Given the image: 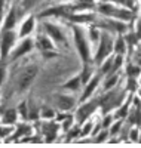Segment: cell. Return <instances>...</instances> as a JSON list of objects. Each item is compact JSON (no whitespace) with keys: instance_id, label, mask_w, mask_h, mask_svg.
<instances>
[{"instance_id":"277c9868","label":"cell","mask_w":141,"mask_h":148,"mask_svg":"<svg viewBox=\"0 0 141 148\" xmlns=\"http://www.w3.org/2000/svg\"><path fill=\"white\" fill-rule=\"evenodd\" d=\"M14 39H15V36L12 34V33H6V34H5V37H3V45H2L3 56H6V53H8V51H9L10 45L14 43Z\"/></svg>"},{"instance_id":"9a60e30c","label":"cell","mask_w":141,"mask_h":148,"mask_svg":"<svg viewBox=\"0 0 141 148\" xmlns=\"http://www.w3.org/2000/svg\"><path fill=\"white\" fill-rule=\"evenodd\" d=\"M79 86V79H73L71 82H68L66 84V88H70V89H74V88H77Z\"/></svg>"},{"instance_id":"3957f363","label":"cell","mask_w":141,"mask_h":148,"mask_svg":"<svg viewBox=\"0 0 141 148\" xmlns=\"http://www.w3.org/2000/svg\"><path fill=\"white\" fill-rule=\"evenodd\" d=\"M109 52H110V40H109L107 36H104V37H102V40H101V46H100L98 55H97V62H101V59L104 58Z\"/></svg>"},{"instance_id":"30bf717a","label":"cell","mask_w":141,"mask_h":148,"mask_svg":"<svg viewBox=\"0 0 141 148\" xmlns=\"http://www.w3.org/2000/svg\"><path fill=\"white\" fill-rule=\"evenodd\" d=\"M97 83H98V79H94L92 82H91V84L86 88V90H85V95H83V99H86V98L89 96V93H92V90H94V88L97 86Z\"/></svg>"},{"instance_id":"8fae6325","label":"cell","mask_w":141,"mask_h":148,"mask_svg":"<svg viewBox=\"0 0 141 148\" xmlns=\"http://www.w3.org/2000/svg\"><path fill=\"white\" fill-rule=\"evenodd\" d=\"M14 22H15V12L10 10V14H9V16H8V22H6V28L9 30L12 25H14Z\"/></svg>"},{"instance_id":"e0dca14e","label":"cell","mask_w":141,"mask_h":148,"mask_svg":"<svg viewBox=\"0 0 141 148\" xmlns=\"http://www.w3.org/2000/svg\"><path fill=\"white\" fill-rule=\"evenodd\" d=\"M36 2L37 0H24V5H25V8H28V6H33Z\"/></svg>"},{"instance_id":"8992f818","label":"cell","mask_w":141,"mask_h":148,"mask_svg":"<svg viewBox=\"0 0 141 148\" xmlns=\"http://www.w3.org/2000/svg\"><path fill=\"white\" fill-rule=\"evenodd\" d=\"M94 108H95V102H92L91 105H89V104H88V105H85V107L79 111V114H77V116H79V120H85V117H86L89 113H91V111H92Z\"/></svg>"},{"instance_id":"ffe728a7","label":"cell","mask_w":141,"mask_h":148,"mask_svg":"<svg viewBox=\"0 0 141 148\" xmlns=\"http://www.w3.org/2000/svg\"><path fill=\"white\" fill-rule=\"evenodd\" d=\"M114 82H116V77H114V79H111V80H109V83L106 84V88H110V86H111Z\"/></svg>"},{"instance_id":"7402d4cb","label":"cell","mask_w":141,"mask_h":148,"mask_svg":"<svg viewBox=\"0 0 141 148\" xmlns=\"http://www.w3.org/2000/svg\"><path fill=\"white\" fill-rule=\"evenodd\" d=\"M2 77H3V70H0V82H2Z\"/></svg>"},{"instance_id":"2e32d148","label":"cell","mask_w":141,"mask_h":148,"mask_svg":"<svg viewBox=\"0 0 141 148\" xmlns=\"http://www.w3.org/2000/svg\"><path fill=\"white\" fill-rule=\"evenodd\" d=\"M118 15H119V18H122V19H129V16H131L129 12H125V10L118 12Z\"/></svg>"},{"instance_id":"5bb4252c","label":"cell","mask_w":141,"mask_h":148,"mask_svg":"<svg viewBox=\"0 0 141 148\" xmlns=\"http://www.w3.org/2000/svg\"><path fill=\"white\" fill-rule=\"evenodd\" d=\"M123 51H125V43H123L122 39H119V40H118V45H116V52L122 53Z\"/></svg>"},{"instance_id":"5b68a950","label":"cell","mask_w":141,"mask_h":148,"mask_svg":"<svg viewBox=\"0 0 141 148\" xmlns=\"http://www.w3.org/2000/svg\"><path fill=\"white\" fill-rule=\"evenodd\" d=\"M46 30H48V33L54 37L55 40H58V42H62V36H61V33L58 31V28L57 27H54V25H50V24H46Z\"/></svg>"},{"instance_id":"52a82bcc","label":"cell","mask_w":141,"mask_h":148,"mask_svg":"<svg viewBox=\"0 0 141 148\" xmlns=\"http://www.w3.org/2000/svg\"><path fill=\"white\" fill-rule=\"evenodd\" d=\"M30 49H31V42H30V40H25V42L21 45V47H19L18 51H17V53H15V58H17V56H19V55H24L25 52H28Z\"/></svg>"},{"instance_id":"7c38bea8","label":"cell","mask_w":141,"mask_h":148,"mask_svg":"<svg viewBox=\"0 0 141 148\" xmlns=\"http://www.w3.org/2000/svg\"><path fill=\"white\" fill-rule=\"evenodd\" d=\"M14 120H15V111H14V110H10L9 113L5 116V123H12Z\"/></svg>"},{"instance_id":"44dd1931","label":"cell","mask_w":141,"mask_h":148,"mask_svg":"<svg viewBox=\"0 0 141 148\" xmlns=\"http://www.w3.org/2000/svg\"><path fill=\"white\" fill-rule=\"evenodd\" d=\"M110 120H111L110 117H107V119H106V121H104V126H109V125H110Z\"/></svg>"},{"instance_id":"d6986e66","label":"cell","mask_w":141,"mask_h":148,"mask_svg":"<svg viewBox=\"0 0 141 148\" xmlns=\"http://www.w3.org/2000/svg\"><path fill=\"white\" fill-rule=\"evenodd\" d=\"M89 130H91V125H88V126H86V127L83 129V132H82V135H86V133H88Z\"/></svg>"},{"instance_id":"4fadbf2b","label":"cell","mask_w":141,"mask_h":148,"mask_svg":"<svg viewBox=\"0 0 141 148\" xmlns=\"http://www.w3.org/2000/svg\"><path fill=\"white\" fill-rule=\"evenodd\" d=\"M40 47H42V49H50V47H52V45L49 43V40L40 37Z\"/></svg>"},{"instance_id":"9c48e42d","label":"cell","mask_w":141,"mask_h":148,"mask_svg":"<svg viewBox=\"0 0 141 148\" xmlns=\"http://www.w3.org/2000/svg\"><path fill=\"white\" fill-rule=\"evenodd\" d=\"M31 28H33V19L30 18L27 22L24 24V27H22V31H21V36H25V34H28L30 31H31Z\"/></svg>"},{"instance_id":"7a4b0ae2","label":"cell","mask_w":141,"mask_h":148,"mask_svg":"<svg viewBox=\"0 0 141 148\" xmlns=\"http://www.w3.org/2000/svg\"><path fill=\"white\" fill-rule=\"evenodd\" d=\"M36 73H37V68H36V67H31V68H28V70L21 76V79H19V89H21V90L27 89L28 86H30V83L33 82V79H34V76H36Z\"/></svg>"},{"instance_id":"6da1fadb","label":"cell","mask_w":141,"mask_h":148,"mask_svg":"<svg viewBox=\"0 0 141 148\" xmlns=\"http://www.w3.org/2000/svg\"><path fill=\"white\" fill-rule=\"evenodd\" d=\"M74 34H76V45H77V49H79V52H80V55H82V58L85 61V64H86L88 59H89V51H88V46H86L85 39L82 36V31L76 28Z\"/></svg>"},{"instance_id":"ba28073f","label":"cell","mask_w":141,"mask_h":148,"mask_svg":"<svg viewBox=\"0 0 141 148\" xmlns=\"http://www.w3.org/2000/svg\"><path fill=\"white\" fill-rule=\"evenodd\" d=\"M71 105H73V101L70 99V98H67V96H66V98H64V96L59 98V107H61V108H66V110H67V108H70Z\"/></svg>"},{"instance_id":"ac0fdd59","label":"cell","mask_w":141,"mask_h":148,"mask_svg":"<svg viewBox=\"0 0 141 148\" xmlns=\"http://www.w3.org/2000/svg\"><path fill=\"white\" fill-rule=\"evenodd\" d=\"M110 67H111V61H109V62H107V64H106L104 67H102V71H107V70H109Z\"/></svg>"}]
</instances>
